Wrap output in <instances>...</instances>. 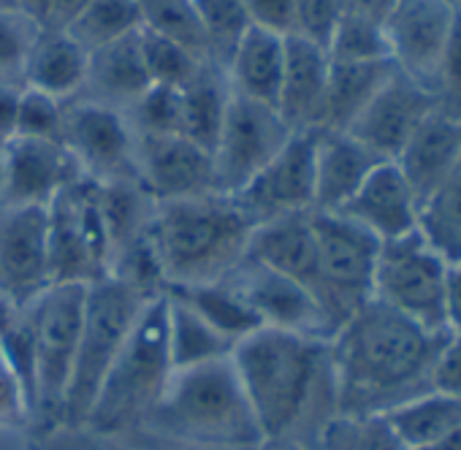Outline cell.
Segmentation results:
<instances>
[{
  "label": "cell",
  "mask_w": 461,
  "mask_h": 450,
  "mask_svg": "<svg viewBox=\"0 0 461 450\" xmlns=\"http://www.w3.org/2000/svg\"><path fill=\"white\" fill-rule=\"evenodd\" d=\"M450 334H434L369 299L329 342L334 399L342 415H383L423 393Z\"/></svg>",
  "instance_id": "cell-1"
},
{
  "label": "cell",
  "mask_w": 461,
  "mask_h": 450,
  "mask_svg": "<svg viewBox=\"0 0 461 450\" xmlns=\"http://www.w3.org/2000/svg\"><path fill=\"white\" fill-rule=\"evenodd\" d=\"M253 231L234 195L206 193L155 203L147 239L171 291L225 280L248 258Z\"/></svg>",
  "instance_id": "cell-2"
},
{
  "label": "cell",
  "mask_w": 461,
  "mask_h": 450,
  "mask_svg": "<svg viewBox=\"0 0 461 450\" xmlns=\"http://www.w3.org/2000/svg\"><path fill=\"white\" fill-rule=\"evenodd\" d=\"M230 364L264 439L291 436L318 393L329 366V342L264 326L234 345Z\"/></svg>",
  "instance_id": "cell-3"
},
{
  "label": "cell",
  "mask_w": 461,
  "mask_h": 450,
  "mask_svg": "<svg viewBox=\"0 0 461 450\" xmlns=\"http://www.w3.org/2000/svg\"><path fill=\"white\" fill-rule=\"evenodd\" d=\"M139 428L176 445L258 447L264 442L230 358L174 372L166 393Z\"/></svg>",
  "instance_id": "cell-4"
},
{
  "label": "cell",
  "mask_w": 461,
  "mask_h": 450,
  "mask_svg": "<svg viewBox=\"0 0 461 450\" xmlns=\"http://www.w3.org/2000/svg\"><path fill=\"white\" fill-rule=\"evenodd\" d=\"M171 377L174 366L166 331V296H160L139 315L131 337L98 388L85 428L106 436L139 428L166 393Z\"/></svg>",
  "instance_id": "cell-5"
},
{
  "label": "cell",
  "mask_w": 461,
  "mask_h": 450,
  "mask_svg": "<svg viewBox=\"0 0 461 450\" xmlns=\"http://www.w3.org/2000/svg\"><path fill=\"white\" fill-rule=\"evenodd\" d=\"M87 285H50L23 312L36 366V410L41 426L66 423V399L71 388Z\"/></svg>",
  "instance_id": "cell-6"
},
{
  "label": "cell",
  "mask_w": 461,
  "mask_h": 450,
  "mask_svg": "<svg viewBox=\"0 0 461 450\" xmlns=\"http://www.w3.org/2000/svg\"><path fill=\"white\" fill-rule=\"evenodd\" d=\"M149 302L112 274L87 285L82 334L66 399V423L85 426L98 388Z\"/></svg>",
  "instance_id": "cell-7"
},
{
  "label": "cell",
  "mask_w": 461,
  "mask_h": 450,
  "mask_svg": "<svg viewBox=\"0 0 461 450\" xmlns=\"http://www.w3.org/2000/svg\"><path fill=\"white\" fill-rule=\"evenodd\" d=\"M312 231L318 245L315 302L337 334L372 299L380 242L339 212L312 209Z\"/></svg>",
  "instance_id": "cell-8"
},
{
  "label": "cell",
  "mask_w": 461,
  "mask_h": 450,
  "mask_svg": "<svg viewBox=\"0 0 461 450\" xmlns=\"http://www.w3.org/2000/svg\"><path fill=\"white\" fill-rule=\"evenodd\" d=\"M445 285L447 261L423 237L420 229L380 242V256L375 266L372 299L402 312L412 323L434 334H447L445 328Z\"/></svg>",
  "instance_id": "cell-9"
},
{
  "label": "cell",
  "mask_w": 461,
  "mask_h": 450,
  "mask_svg": "<svg viewBox=\"0 0 461 450\" xmlns=\"http://www.w3.org/2000/svg\"><path fill=\"white\" fill-rule=\"evenodd\" d=\"M50 274L52 285H90L109 274L112 242L98 209V184L82 176L50 206Z\"/></svg>",
  "instance_id": "cell-10"
},
{
  "label": "cell",
  "mask_w": 461,
  "mask_h": 450,
  "mask_svg": "<svg viewBox=\"0 0 461 450\" xmlns=\"http://www.w3.org/2000/svg\"><path fill=\"white\" fill-rule=\"evenodd\" d=\"M291 128L283 122L275 106L250 101L230 90L225 120L212 149L214 193H240L291 139Z\"/></svg>",
  "instance_id": "cell-11"
},
{
  "label": "cell",
  "mask_w": 461,
  "mask_h": 450,
  "mask_svg": "<svg viewBox=\"0 0 461 450\" xmlns=\"http://www.w3.org/2000/svg\"><path fill=\"white\" fill-rule=\"evenodd\" d=\"M60 141L77 158L85 176L98 182L136 179V133L122 109L95 98H71Z\"/></svg>",
  "instance_id": "cell-12"
},
{
  "label": "cell",
  "mask_w": 461,
  "mask_h": 450,
  "mask_svg": "<svg viewBox=\"0 0 461 450\" xmlns=\"http://www.w3.org/2000/svg\"><path fill=\"white\" fill-rule=\"evenodd\" d=\"M50 285L47 206H0V296L25 310Z\"/></svg>",
  "instance_id": "cell-13"
},
{
  "label": "cell",
  "mask_w": 461,
  "mask_h": 450,
  "mask_svg": "<svg viewBox=\"0 0 461 450\" xmlns=\"http://www.w3.org/2000/svg\"><path fill=\"white\" fill-rule=\"evenodd\" d=\"M234 198L256 225L310 212L315 206V130H294L283 149Z\"/></svg>",
  "instance_id": "cell-14"
},
{
  "label": "cell",
  "mask_w": 461,
  "mask_h": 450,
  "mask_svg": "<svg viewBox=\"0 0 461 450\" xmlns=\"http://www.w3.org/2000/svg\"><path fill=\"white\" fill-rule=\"evenodd\" d=\"M82 176L63 141L25 136L0 141V206H50Z\"/></svg>",
  "instance_id": "cell-15"
},
{
  "label": "cell",
  "mask_w": 461,
  "mask_h": 450,
  "mask_svg": "<svg viewBox=\"0 0 461 450\" xmlns=\"http://www.w3.org/2000/svg\"><path fill=\"white\" fill-rule=\"evenodd\" d=\"M225 283L248 302V307L258 315L261 326L331 342L334 331H331L323 310L318 307L315 296L302 283H296L253 258H245L225 277Z\"/></svg>",
  "instance_id": "cell-16"
},
{
  "label": "cell",
  "mask_w": 461,
  "mask_h": 450,
  "mask_svg": "<svg viewBox=\"0 0 461 450\" xmlns=\"http://www.w3.org/2000/svg\"><path fill=\"white\" fill-rule=\"evenodd\" d=\"M437 104L439 98L434 90L396 68L345 133L372 149L380 160H396L415 128Z\"/></svg>",
  "instance_id": "cell-17"
},
{
  "label": "cell",
  "mask_w": 461,
  "mask_h": 450,
  "mask_svg": "<svg viewBox=\"0 0 461 450\" xmlns=\"http://www.w3.org/2000/svg\"><path fill=\"white\" fill-rule=\"evenodd\" d=\"M136 182L155 201L214 193L212 152L185 136H136Z\"/></svg>",
  "instance_id": "cell-18"
},
{
  "label": "cell",
  "mask_w": 461,
  "mask_h": 450,
  "mask_svg": "<svg viewBox=\"0 0 461 450\" xmlns=\"http://www.w3.org/2000/svg\"><path fill=\"white\" fill-rule=\"evenodd\" d=\"M453 17L456 12L447 9L442 0H399L385 22L391 60L396 68L434 93Z\"/></svg>",
  "instance_id": "cell-19"
},
{
  "label": "cell",
  "mask_w": 461,
  "mask_h": 450,
  "mask_svg": "<svg viewBox=\"0 0 461 450\" xmlns=\"http://www.w3.org/2000/svg\"><path fill=\"white\" fill-rule=\"evenodd\" d=\"M339 214L361 225L377 242H388L418 229L420 203L402 168L393 160H383L372 168Z\"/></svg>",
  "instance_id": "cell-20"
},
{
  "label": "cell",
  "mask_w": 461,
  "mask_h": 450,
  "mask_svg": "<svg viewBox=\"0 0 461 450\" xmlns=\"http://www.w3.org/2000/svg\"><path fill=\"white\" fill-rule=\"evenodd\" d=\"M461 160V114L437 104L393 160L423 206Z\"/></svg>",
  "instance_id": "cell-21"
},
{
  "label": "cell",
  "mask_w": 461,
  "mask_h": 450,
  "mask_svg": "<svg viewBox=\"0 0 461 450\" xmlns=\"http://www.w3.org/2000/svg\"><path fill=\"white\" fill-rule=\"evenodd\" d=\"M248 258L302 283L312 296L318 285V245L312 231V209L256 225Z\"/></svg>",
  "instance_id": "cell-22"
},
{
  "label": "cell",
  "mask_w": 461,
  "mask_h": 450,
  "mask_svg": "<svg viewBox=\"0 0 461 450\" xmlns=\"http://www.w3.org/2000/svg\"><path fill=\"white\" fill-rule=\"evenodd\" d=\"M383 163L342 130H315V212H339L372 168Z\"/></svg>",
  "instance_id": "cell-23"
},
{
  "label": "cell",
  "mask_w": 461,
  "mask_h": 450,
  "mask_svg": "<svg viewBox=\"0 0 461 450\" xmlns=\"http://www.w3.org/2000/svg\"><path fill=\"white\" fill-rule=\"evenodd\" d=\"M331 58L323 47L302 39L285 36V66L277 95V112L291 130H312L329 82Z\"/></svg>",
  "instance_id": "cell-24"
},
{
  "label": "cell",
  "mask_w": 461,
  "mask_h": 450,
  "mask_svg": "<svg viewBox=\"0 0 461 450\" xmlns=\"http://www.w3.org/2000/svg\"><path fill=\"white\" fill-rule=\"evenodd\" d=\"M283 66H285V36L250 25L248 33L234 47V52H230L222 71L228 76L230 90L237 95L277 109Z\"/></svg>",
  "instance_id": "cell-25"
},
{
  "label": "cell",
  "mask_w": 461,
  "mask_h": 450,
  "mask_svg": "<svg viewBox=\"0 0 461 450\" xmlns=\"http://www.w3.org/2000/svg\"><path fill=\"white\" fill-rule=\"evenodd\" d=\"M393 71H396L393 60H366V63L331 60L329 82L312 130L345 133L353 125V120L364 112V106L375 98V93L391 79Z\"/></svg>",
  "instance_id": "cell-26"
},
{
  "label": "cell",
  "mask_w": 461,
  "mask_h": 450,
  "mask_svg": "<svg viewBox=\"0 0 461 450\" xmlns=\"http://www.w3.org/2000/svg\"><path fill=\"white\" fill-rule=\"evenodd\" d=\"M87 68L90 52L68 31H41L28 55L23 87L41 90L66 104L85 90Z\"/></svg>",
  "instance_id": "cell-27"
},
{
  "label": "cell",
  "mask_w": 461,
  "mask_h": 450,
  "mask_svg": "<svg viewBox=\"0 0 461 450\" xmlns=\"http://www.w3.org/2000/svg\"><path fill=\"white\" fill-rule=\"evenodd\" d=\"M147 87H149V76L141 58L139 31L90 52V68L85 85V90H90L87 98H95L101 104L125 112Z\"/></svg>",
  "instance_id": "cell-28"
},
{
  "label": "cell",
  "mask_w": 461,
  "mask_h": 450,
  "mask_svg": "<svg viewBox=\"0 0 461 450\" xmlns=\"http://www.w3.org/2000/svg\"><path fill=\"white\" fill-rule=\"evenodd\" d=\"M383 418L404 450H426L461 426V399L429 388L391 407Z\"/></svg>",
  "instance_id": "cell-29"
},
{
  "label": "cell",
  "mask_w": 461,
  "mask_h": 450,
  "mask_svg": "<svg viewBox=\"0 0 461 450\" xmlns=\"http://www.w3.org/2000/svg\"><path fill=\"white\" fill-rule=\"evenodd\" d=\"M230 101V85L220 66L206 63L201 74L179 90V136L203 149H214L225 109Z\"/></svg>",
  "instance_id": "cell-30"
},
{
  "label": "cell",
  "mask_w": 461,
  "mask_h": 450,
  "mask_svg": "<svg viewBox=\"0 0 461 450\" xmlns=\"http://www.w3.org/2000/svg\"><path fill=\"white\" fill-rule=\"evenodd\" d=\"M166 331L174 372L230 358V353H234V342L217 334L203 318H198L187 304H182L171 293H166Z\"/></svg>",
  "instance_id": "cell-31"
},
{
  "label": "cell",
  "mask_w": 461,
  "mask_h": 450,
  "mask_svg": "<svg viewBox=\"0 0 461 450\" xmlns=\"http://www.w3.org/2000/svg\"><path fill=\"white\" fill-rule=\"evenodd\" d=\"M174 299L187 304L198 318H203L217 334H222L228 342H240L250 337L253 331L264 328L258 315L248 307V302L230 288L225 280L220 283H203V285H187V288H171Z\"/></svg>",
  "instance_id": "cell-32"
},
{
  "label": "cell",
  "mask_w": 461,
  "mask_h": 450,
  "mask_svg": "<svg viewBox=\"0 0 461 450\" xmlns=\"http://www.w3.org/2000/svg\"><path fill=\"white\" fill-rule=\"evenodd\" d=\"M98 209L106 225V234L112 242V258L139 239L152 217L155 201L141 190L136 179H112V182H98ZM112 269V266H109Z\"/></svg>",
  "instance_id": "cell-33"
},
{
  "label": "cell",
  "mask_w": 461,
  "mask_h": 450,
  "mask_svg": "<svg viewBox=\"0 0 461 450\" xmlns=\"http://www.w3.org/2000/svg\"><path fill=\"white\" fill-rule=\"evenodd\" d=\"M418 229L447 264L461 258V160L420 206Z\"/></svg>",
  "instance_id": "cell-34"
},
{
  "label": "cell",
  "mask_w": 461,
  "mask_h": 450,
  "mask_svg": "<svg viewBox=\"0 0 461 450\" xmlns=\"http://www.w3.org/2000/svg\"><path fill=\"white\" fill-rule=\"evenodd\" d=\"M141 31L139 0H90L68 33L87 50H98Z\"/></svg>",
  "instance_id": "cell-35"
},
{
  "label": "cell",
  "mask_w": 461,
  "mask_h": 450,
  "mask_svg": "<svg viewBox=\"0 0 461 450\" xmlns=\"http://www.w3.org/2000/svg\"><path fill=\"white\" fill-rule=\"evenodd\" d=\"M139 44H141V58L144 68L149 76V85H163V87H187L206 63L198 52L182 47L179 41H171L166 36H158L152 31H139Z\"/></svg>",
  "instance_id": "cell-36"
},
{
  "label": "cell",
  "mask_w": 461,
  "mask_h": 450,
  "mask_svg": "<svg viewBox=\"0 0 461 450\" xmlns=\"http://www.w3.org/2000/svg\"><path fill=\"white\" fill-rule=\"evenodd\" d=\"M193 9L209 47V60L225 68L230 52L253 25L245 0H193Z\"/></svg>",
  "instance_id": "cell-37"
},
{
  "label": "cell",
  "mask_w": 461,
  "mask_h": 450,
  "mask_svg": "<svg viewBox=\"0 0 461 450\" xmlns=\"http://www.w3.org/2000/svg\"><path fill=\"white\" fill-rule=\"evenodd\" d=\"M139 12H141L144 31L179 41L182 47L209 60V47L201 22L195 17L193 0H139Z\"/></svg>",
  "instance_id": "cell-38"
},
{
  "label": "cell",
  "mask_w": 461,
  "mask_h": 450,
  "mask_svg": "<svg viewBox=\"0 0 461 450\" xmlns=\"http://www.w3.org/2000/svg\"><path fill=\"white\" fill-rule=\"evenodd\" d=\"M326 450H404L383 415H339L323 428Z\"/></svg>",
  "instance_id": "cell-39"
},
{
  "label": "cell",
  "mask_w": 461,
  "mask_h": 450,
  "mask_svg": "<svg viewBox=\"0 0 461 450\" xmlns=\"http://www.w3.org/2000/svg\"><path fill=\"white\" fill-rule=\"evenodd\" d=\"M329 58L345 60V63L391 60V44H388L385 25L342 14L339 25L334 31V39L329 44Z\"/></svg>",
  "instance_id": "cell-40"
},
{
  "label": "cell",
  "mask_w": 461,
  "mask_h": 450,
  "mask_svg": "<svg viewBox=\"0 0 461 450\" xmlns=\"http://www.w3.org/2000/svg\"><path fill=\"white\" fill-rule=\"evenodd\" d=\"M41 28L14 6H0V82L20 85Z\"/></svg>",
  "instance_id": "cell-41"
},
{
  "label": "cell",
  "mask_w": 461,
  "mask_h": 450,
  "mask_svg": "<svg viewBox=\"0 0 461 450\" xmlns=\"http://www.w3.org/2000/svg\"><path fill=\"white\" fill-rule=\"evenodd\" d=\"M125 117L136 136H179V90L149 85L125 109Z\"/></svg>",
  "instance_id": "cell-42"
},
{
  "label": "cell",
  "mask_w": 461,
  "mask_h": 450,
  "mask_svg": "<svg viewBox=\"0 0 461 450\" xmlns=\"http://www.w3.org/2000/svg\"><path fill=\"white\" fill-rule=\"evenodd\" d=\"M63 114H66V104L33 90V87H23L20 93V112H17V133L14 136H25V139H52L60 141L63 136Z\"/></svg>",
  "instance_id": "cell-43"
},
{
  "label": "cell",
  "mask_w": 461,
  "mask_h": 450,
  "mask_svg": "<svg viewBox=\"0 0 461 450\" xmlns=\"http://www.w3.org/2000/svg\"><path fill=\"white\" fill-rule=\"evenodd\" d=\"M339 20H342V0H296L294 36H302L329 52Z\"/></svg>",
  "instance_id": "cell-44"
},
{
  "label": "cell",
  "mask_w": 461,
  "mask_h": 450,
  "mask_svg": "<svg viewBox=\"0 0 461 450\" xmlns=\"http://www.w3.org/2000/svg\"><path fill=\"white\" fill-rule=\"evenodd\" d=\"M437 98L439 104L461 114V12H456L453 17L450 39L442 55V66L437 76Z\"/></svg>",
  "instance_id": "cell-45"
},
{
  "label": "cell",
  "mask_w": 461,
  "mask_h": 450,
  "mask_svg": "<svg viewBox=\"0 0 461 450\" xmlns=\"http://www.w3.org/2000/svg\"><path fill=\"white\" fill-rule=\"evenodd\" d=\"M31 420V407L25 399V391L6 358L0 350V428H17Z\"/></svg>",
  "instance_id": "cell-46"
},
{
  "label": "cell",
  "mask_w": 461,
  "mask_h": 450,
  "mask_svg": "<svg viewBox=\"0 0 461 450\" xmlns=\"http://www.w3.org/2000/svg\"><path fill=\"white\" fill-rule=\"evenodd\" d=\"M429 388L461 399V337L450 334L437 353V361L429 374Z\"/></svg>",
  "instance_id": "cell-47"
},
{
  "label": "cell",
  "mask_w": 461,
  "mask_h": 450,
  "mask_svg": "<svg viewBox=\"0 0 461 450\" xmlns=\"http://www.w3.org/2000/svg\"><path fill=\"white\" fill-rule=\"evenodd\" d=\"M245 9L256 28H264L277 36L294 33L296 0H245Z\"/></svg>",
  "instance_id": "cell-48"
},
{
  "label": "cell",
  "mask_w": 461,
  "mask_h": 450,
  "mask_svg": "<svg viewBox=\"0 0 461 450\" xmlns=\"http://www.w3.org/2000/svg\"><path fill=\"white\" fill-rule=\"evenodd\" d=\"M445 328H447V334L461 337V258L447 264V285H445Z\"/></svg>",
  "instance_id": "cell-49"
},
{
  "label": "cell",
  "mask_w": 461,
  "mask_h": 450,
  "mask_svg": "<svg viewBox=\"0 0 461 450\" xmlns=\"http://www.w3.org/2000/svg\"><path fill=\"white\" fill-rule=\"evenodd\" d=\"M399 0H342V14L385 25Z\"/></svg>",
  "instance_id": "cell-50"
},
{
  "label": "cell",
  "mask_w": 461,
  "mask_h": 450,
  "mask_svg": "<svg viewBox=\"0 0 461 450\" xmlns=\"http://www.w3.org/2000/svg\"><path fill=\"white\" fill-rule=\"evenodd\" d=\"M20 93H23V85L0 82V141H6L17 133Z\"/></svg>",
  "instance_id": "cell-51"
},
{
  "label": "cell",
  "mask_w": 461,
  "mask_h": 450,
  "mask_svg": "<svg viewBox=\"0 0 461 450\" xmlns=\"http://www.w3.org/2000/svg\"><path fill=\"white\" fill-rule=\"evenodd\" d=\"M87 4L90 0H52L44 31H68L77 22V17L85 12Z\"/></svg>",
  "instance_id": "cell-52"
},
{
  "label": "cell",
  "mask_w": 461,
  "mask_h": 450,
  "mask_svg": "<svg viewBox=\"0 0 461 450\" xmlns=\"http://www.w3.org/2000/svg\"><path fill=\"white\" fill-rule=\"evenodd\" d=\"M12 4H14V9H20L25 17H31L44 31L50 9H52V0H12Z\"/></svg>",
  "instance_id": "cell-53"
},
{
  "label": "cell",
  "mask_w": 461,
  "mask_h": 450,
  "mask_svg": "<svg viewBox=\"0 0 461 450\" xmlns=\"http://www.w3.org/2000/svg\"><path fill=\"white\" fill-rule=\"evenodd\" d=\"M258 450H304V447L294 436H275V439H264Z\"/></svg>",
  "instance_id": "cell-54"
},
{
  "label": "cell",
  "mask_w": 461,
  "mask_h": 450,
  "mask_svg": "<svg viewBox=\"0 0 461 450\" xmlns=\"http://www.w3.org/2000/svg\"><path fill=\"white\" fill-rule=\"evenodd\" d=\"M426 450H461V426L456 431H450L447 436H442L439 442H434L431 447Z\"/></svg>",
  "instance_id": "cell-55"
},
{
  "label": "cell",
  "mask_w": 461,
  "mask_h": 450,
  "mask_svg": "<svg viewBox=\"0 0 461 450\" xmlns=\"http://www.w3.org/2000/svg\"><path fill=\"white\" fill-rule=\"evenodd\" d=\"M171 450H258V447H212V445H176L168 442Z\"/></svg>",
  "instance_id": "cell-56"
},
{
  "label": "cell",
  "mask_w": 461,
  "mask_h": 450,
  "mask_svg": "<svg viewBox=\"0 0 461 450\" xmlns=\"http://www.w3.org/2000/svg\"><path fill=\"white\" fill-rule=\"evenodd\" d=\"M14 312H17V310H14V307H12V304L4 299V296H0V328H4V326L9 323V318H12Z\"/></svg>",
  "instance_id": "cell-57"
},
{
  "label": "cell",
  "mask_w": 461,
  "mask_h": 450,
  "mask_svg": "<svg viewBox=\"0 0 461 450\" xmlns=\"http://www.w3.org/2000/svg\"><path fill=\"white\" fill-rule=\"evenodd\" d=\"M442 4L453 12H461V0H442Z\"/></svg>",
  "instance_id": "cell-58"
},
{
  "label": "cell",
  "mask_w": 461,
  "mask_h": 450,
  "mask_svg": "<svg viewBox=\"0 0 461 450\" xmlns=\"http://www.w3.org/2000/svg\"><path fill=\"white\" fill-rule=\"evenodd\" d=\"M0 6H14L12 0H0Z\"/></svg>",
  "instance_id": "cell-59"
}]
</instances>
